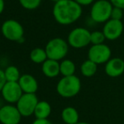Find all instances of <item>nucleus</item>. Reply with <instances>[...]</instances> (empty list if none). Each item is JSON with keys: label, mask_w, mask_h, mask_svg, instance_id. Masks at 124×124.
<instances>
[{"label": "nucleus", "mask_w": 124, "mask_h": 124, "mask_svg": "<svg viewBox=\"0 0 124 124\" xmlns=\"http://www.w3.org/2000/svg\"><path fill=\"white\" fill-rule=\"evenodd\" d=\"M83 15V7L74 0H59L54 3L52 15L57 23L69 26L75 23Z\"/></svg>", "instance_id": "obj_1"}, {"label": "nucleus", "mask_w": 124, "mask_h": 124, "mask_svg": "<svg viewBox=\"0 0 124 124\" xmlns=\"http://www.w3.org/2000/svg\"><path fill=\"white\" fill-rule=\"evenodd\" d=\"M82 88L81 80L76 75L62 76L56 86L57 93L62 98L71 99L78 95Z\"/></svg>", "instance_id": "obj_2"}, {"label": "nucleus", "mask_w": 124, "mask_h": 124, "mask_svg": "<svg viewBox=\"0 0 124 124\" xmlns=\"http://www.w3.org/2000/svg\"><path fill=\"white\" fill-rule=\"evenodd\" d=\"M113 6L109 0H95L90 10V18L95 24H104L111 19Z\"/></svg>", "instance_id": "obj_3"}, {"label": "nucleus", "mask_w": 124, "mask_h": 124, "mask_svg": "<svg viewBox=\"0 0 124 124\" xmlns=\"http://www.w3.org/2000/svg\"><path fill=\"white\" fill-rule=\"evenodd\" d=\"M69 47L67 40L62 38H54L47 42L45 50L48 59L61 61L67 56Z\"/></svg>", "instance_id": "obj_4"}, {"label": "nucleus", "mask_w": 124, "mask_h": 124, "mask_svg": "<svg viewBox=\"0 0 124 124\" xmlns=\"http://www.w3.org/2000/svg\"><path fill=\"white\" fill-rule=\"evenodd\" d=\"M90 34L91 31L88 27H75L68 34L67 42L69 46L76 49L86 48L90 44H91Z\"/></svg>", "instance_id": "obj_5"}, {"label": "nucleus", "mask_w": 124, "mask_h": 124, "mask_svg": "<svg viewBox=\"0 0 124 124\" xmlns=\"http://www.w3.org/2000/svg\"><path fill=\"white\" fill-rule=\"evenodd\" d=\"M1 32L2 35L9 41L23 43L25 40V30L23 26L18 20L14 19H8L3 21L1 26Z\"/></svg>", "instance_id": "obj_6"}, {"label": "nucleus", "mask_w": 124, "mask_h": 124, "mask_svg": "<svg viewBox=\"0 0 124 124\" xmlns=\"http://www.w3.org/2000/svg\"><path fill=\"white\" fill-rule=\"evenodd\" d=\"M111 49L107 44H91L89 48L87 56L88 59L95 62V64L103 65L106 64L111 58Z\"/></svg>", "instance_id": "obj_7"}, {"label": "nucleus", "mask_w": 124, "mask_h": 124, "mask_svg": "<svg viewBox=\"0 0 124 124\" xmlns=\"http://www.w3.org/2000/svg\"><path fill=\"white\" fill-rule=\"evenodd\" d=\"M38 102L39 99L36 94H23L15 105L22 116L29 117L34 115L35 109Z\"/></svg>", "instance_id": "obj_8"}, {"label": "nucleus", "mask_w": 124, "mask_h": 124, "mask_svg": "<svg viewBox=\"0 0 124 124\" xmlns=\"http://www.w3.org/2000/svg\"><path fill=\"white\" fill-rule=\"evenodd\" d=\"M22 117L18 108L13 104H7L0 107L1 124H20Z\"/></svg>", "instance_id": "obj_9"}, {"label": "nucleus", "mask_w": 124, "mask_h": 124, "mask_svg": "<svg viewBox=\"0 0 124 124\" xmlns=\"http://www.w3.org/2000/svg\"><path fill=\"white\" fill-rule=\"evenodd\" d=\"M106 40L115 41L123 35L124 31V25L123 20L110 19L103 24L102 30Z\"/></svg>", "instance_id": "obj_10"}, {"label": "nucleus", "mask_w": 124, "mask_h": 124, "mask_svg": "<svg viewBox=\"0 0 124 124\" xmlns=\"http://www.w3.org/2000/svg\"><path fill=\"white\" fill-rule=\"evenodd\" d=\"M0 94L7 103L16 104L24 93L18 82H6Z\"/></svg>", "instance_id": "obj_11"}, {"label": "nucleus", "mask_w": 124, "mask_h": 124, "mask_svg": "<svg viewBox=\"0 0 124 124\" xmlns=\"http://www.w3.org/2000/svg\"><path fill=\"white\" fill-rule=\"evenodd\" d=\"M105 73L111 78L123 76L124 74V60L120 57H111L105 64Z\"/></svg>", "instance_id": "obj_12"}, {"label": "nucleus", "mask_w": 124, "mask_h": 124, "mask_svg": "<svg viewBox=\"0 0 124 124\" xmlns=\"http://www.w3.org/2000/svg\"><path fill=\"white\" fill-rule=\"evenodd\" d=\"M24 94H36L38 90V82L31 74H23L18 81Z\"/></svg>", "instance_id": "obj_13"}, {"label": "nucleus", "mask_w": 124, "mask_h": 124, "mask_svg": "<svg viewBox=\"0 0 124 124\" xmlns=\"http://www.w3.org/2000/svg\"><path fill=\"white\" fill-rule=\"evenodd\" d=\"M41 71L48 78H55L60 74V61L47 59L41 64Z\"/></svg>", "instance_id": "obj_14"}, {"label": "nucleus", "mask_w": 124, "mask_h": 124, "mask_svg": "<svg viewBox=\"0 0 124 124\" xmlns=\"http://www.w3.org/2000/svg\"><path fill=\"white\" fill-rule=\"evenodd\" d=\"M61 118L64 124H76L79 122V114L76 108L67 106L61 112Z\"/></svg>", "instance_id": "obj_15"}, {"label": "nucleus", "mask_w": 124, "mask_h": 124, "mask_svg": "<svg viewBox=\"0 0 124 124\" xmlns=\"http://www.w3.org/2000/svg\"><path fill=\"white\" fill-rule=\"evenodd\" d=\"M52 113V106L47 101L39 100L34 111L36 119H48Z\"/></svg>", "instance_id": "obj_16"}, {"label": "nucleus", "mask_w": 124, "mask_h": 124, "mask_svg": "<svg viewBox=\"0 0 124 124\" xmlns=\"http://www.w3.org/2000/svg\"><path fill=\"white\" fill-rule=\"evenodd\" d=\"M79 71L82 76L85 77H92L96 74L98 71V65L87 59L80 65Z\"/></svg>", "instance_id": "obj_17"}, {"label": "nucleus", "mask_w": 124, "mask_h": 124, "mask_svg": "<svg viewBox=\"0 0 124 124\" xmlns=\"http://www.w3.org/2000/svg\"><path fill=\"white\" fill-rule=\"evenodd\" d=\"M76 72V65L70 59H63L60 61V74L62 76H73Z\"/></svg>", "instance_id": "obj_18"}, {"label": "nucleus", "mask_w": 124, "mask_h": 124, "mask_svg": "<svg viewBox=\"0 0 124 124\" xmlns=\"http://www.w3.org/2000/svg\"><path fill=\"white\" fill-rule=\"evenodd\" d=\"M30 59L35 64H43L48 59L45 48H35L30 53Z\"/></svg>", "instance_id": "obj_19"}, {"label": "nucleus", "mask_w": 124, "mask_h": 124, "mask_svg": "<svg viewBox=\"0 0 124 124\" xmlns=\"http://www.w3.org/2000/svg\"><path fill=\"white\" fill-rule=\"evenodd\" d=\"M4 75L7 82H18L20 78V70L15 66H8L5 68Z\"/></svg>", "instance_id": "obj_20"}, {"label": "nucleus", "mask_w": 124, "mask_h": 124, "mask_svg": "<svg viewBox=\"0 0 124 124\" xmlns=\"http://www.w3.org/2000/svg\"><path fill=\"white\" fill-rule=\"evenodd\" d=\"M106 40V38L102 31L95 30L91 31V34H90V43H91V44H101V43H105Z\"/></svg>", "instance_id": "obj_21"}, {"label": "nucleus", "mask_w": 124, "mask_h": 124, "mask_svg": "<svg viewBox=\"0 0 124 124\" xmlns=\"http://www.w3.org/2000/svg\"><path fill=\"white\" fill-rule=\"evenodd\" d=\"M42 0H19L20 5L27 10H34L39 8Z\"/></svg>", "instance_id": "obj_22"}, {"label": "nucleus", "mask_w": 124, "mask_h": 124, "mask_svg": "<svg viewBox=\"0 0 124 124\" xmlns=\"http://www.w3.org/2000/svg\"><path fill=\"white\" fill-rule=\"evenodd\" d=\"M123 16H124V10H122V9H120V8H116V7H113L112 11H111V19L123 20Z\"/></svg>", "instance_id": "obj_23"}, {"label": "nucleus", "mask_w": 124, "mask_h": 124, "mask_svg": "<svg viewBox=\"0 0 124 124\" xmlns=\"http://www.w3.org/2000/svg\"><path fill=\"white\" fill-rule=\"evenodd\" d=\"M113 7L120 8L124 10V0H109Z\"/></svg>", "instance_id": "obj_24"}, {"label": "nucleus", "mask_w": 124, "mask_h": 124, "mask_svg": "<svg viewBox=\"0 0 124 124\" xmlns=\"http://www.w3.org/2000/svg\"><path fill=\"white\" fill-rule=\"evenodd\" d=\"M6 78H5L4 71L3 69H0V93H1L2 89H3V86L6 83Z\"/></svg>", "instance_id": "obj_25"}, {"label": "nucleus", "mask_w": 124, "mask_h": 124, "mask_svg": "<svg viewBox=\"0 0 124 124\" xmlns=\"http://www.w3.org/2000/svg\"><path fill=\"white\" fill-rule=\"evenodd\" d=\"M77 3L80 5L82 7H85V6H90L91 5L95 0H74Z\"/></svg>", "instance_id": "obj_26"}, {"label": "nucleus", "mask_w": 124, "mask_h": 124, "mask_svg": "<svg viewBox=\"0 0 124 124\" xmlns=\"http://www.w3.org/2000/svg\"><path fill=\"white\" fill-rule=\"evenodd\" d=\"M32 124H52V123L48 119H36V118Z\"/></svg>", "instance_id": "obj_27"}, {"label": "nucleus", "mask_w": 124, "mask_h": 124, "mask_svg": "<svg viewBox=\"0 0 124 124\" xmlns=\"http://www.w3.org/2000/svg\"><path fill=\"white\" fill-rule=\"evenodd\" d=\"M5 8V2L4 0H0V15L3 12Z\"/></svg>", "instance_id": "obj_28"}, {"label": "nucleus", "mask_w": 124, "mask_h": 124, "mask_svg": "<svg viewBox=\"0 0 124 124\" xmlns=\"http://www.w3.org/2000/svg\"><path fill=\"white\" fill-rule=\"evenodd\" d=\"M76 124H91V123H87V122H78V123Z\"/></svg>", "instance_id": "obj_29"}, {"label": "nucleus", "mask_w": 124, "mask_h": 124, "mask_svg": "<svg viewBox=\"0 0 124 124\" xmlns=\"http://www.w3.org/2000/svg\"><path fill=\"white\" fill-rule=\"evenodd\" d=\"M50 1L54 2V3H57V1H59V0H50Z\"/></svg>", "instance_id": "obj_30"}, {"label": "nucleus", "mask_w": 124, "mask_h": 124, "mask_svg": "<svg viewBox=\"0 0 124 124\" xmlns=\"http://www.w3.org/2000/svg\"><path fill=\"white\" fill-rule=\"evenodd\" d=\"M123 76H124V74H123Z\"/></svg>", "instance_id": "obj_31"}, {"label": "nucleus", "mask_w": 124, "mask_h": 124, "mask_svg": "<svg viewBox=\"0 0 124 124\" xmlns=\"http://www.w3.org/2000/svg\"><path fill=\"white\" fill-rule=\"evenodd\" d=\"M0 124H1V123H0Z\"/></svg>", "instance_id": "obj_32"}]
</instances>
